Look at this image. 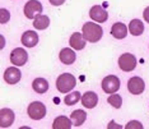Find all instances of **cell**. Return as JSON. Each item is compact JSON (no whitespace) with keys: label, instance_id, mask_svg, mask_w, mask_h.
<instances>
[{"label":"cell","instance_id":"1","mask_svg":"<svg viewBox=\"0 0 149 129\" xmlns=\"http://www.w3.org/2000/svg\"><path fill=\"white\" fill-rule=\"evenodd\" d=\"M82 33L88 42H98L103 36V29L97 23L87 22L82 28Z\"/></svg>","mask_w":149,"mask_h":129},{"label":"cell","instance_id":"2","mask_svg":"<svg viewBox=\"0 0 149 129\" xmlns=\"http://www.w3.org/2000/svg\"><path fill=\"white\" fill-rule=\"evenodd\" d=\"M77 84V79L73 74L70 73H63L57 77L56 79V88L59 90V92L61 93H68L69 91H72Z\"/></svg>","mask_w":149,"mask_h":129},{"label":"cell","instance_id":"3","mask_svg":"<svg viewBox=\"0 0 149 129\" xmlns=\"http://www.w3.org/2000/svg\"><path fill=\"white\" fill-rule=\"evenodd\" d=\"M27 114L32 120H41L46 115V106L40 101H35V102L29 104L28 109H27Z\"/></svg>","mask_w":149,"mask_h":129},{"label":"cell","instance_id":"4","mask_svg":"<svg viewBox=\"0 0 149 129\" xmlns=\"http://www.w3.org/2000/svg\"><path fill=\"white\" fill-rule=\"evenodd\" d=\"M118 67L124 72H131L136 67V57L130 53H125L118 57Z\"/></svg>","mask_w":149,"mask_h":129},{"label":"cell","instance_id":"5","mask_svg":"<svg viewBox=\"0 0 149 129\" xmlns=\"http://www.w3.org/2000/svg\"><path fill=\"white\" fill-rule=\"evenodd\" d=\"M24 15L28 19H35L38 14H41L42 12V4L37 0H29L24 5Z\"/></svg>","mask_w":149,"mask_h":129},{"label":"cell","instance_id":"6","mask_svg":"<svg viewBox=\"0 0 149 129\" xmlns=\"http://www.w3.org/2000/svg\"><path fill=\"white\" fill-rule=\"evenodd\" d=\"M120 79L116 76H107L102 81V90L106 93H115L120 88Z\"/></svg>","mask_w":149,"mask_h":129},{"label":"cell","instance_id":"7","mask_svg":"<svg viewBox=\"0 0 149 129\" xmlns=\"http://www.w3.org/2000/svg\"><path fill=\"white\" fill-rule=\"evenodd\" d=\"M27 60H28V54L22 47H17V49H14L10 53V63L17 67L24 65L27 63Z\"/></svg>","mask_w":149,"mask_h":129},{"label":"cell","instance_id":"8","mask_svg":"<svg viewBox=\"0 0 149 129\" xmlns=\"http://www.w3.org/2000/svg\"><path fill=\"white\" fill-rule=\"evenodd\" d=\"M145 88V83L140 77H133L127 81V90L133 95H140L143 93Z\"/></svg>","mask_w":149,"mask_h":129},{"label":"cell","instance_id":"9","mask_svg":"<svg viewBox=\"0 0 149 129\" xmlns=\"http://www.w3.org/2000/svg\"><path fill=\"white\" fill-rule=\"evenodd\" d=\"M22 78V73L18 68L15 67H10L4 72V81L8 84H15L21 81Z\"/></svg>","mask_w":149,"mask_h":129},{"label":"cell","instance_id":"10","mask_svg":"<svg viewBox=\"0 0 149 129\" xmlns=\"http://www.w3.org/2000/svg\"><path fill=\"white\" fill-rule=\"evenodd\" d=\"M89 17L93 19L94 22H98V23H103L107 21L108 18V13L104 11L102 6L100 5H94L91 8L89 11Z\"/></svg>","mask_w":149,"mask_h":129},{"label":"cell","instance_id":"11","mask_svg":"<svg viewBox=\"0 0 149 129\" xmlns=\"http://www.w3.org/2000/svg\"><path fill=\"white\" fill-rule=\"evenodd\" d=\"M14 123V113L10 109H1L0 110V127L1 128H8Z\"/></svg>","mask_w":149,"mask_h":129},{"label":"cell","instance_id":"12","mask_svg":"<svg viewBox=\"0 0 149 129\" xmlns=\"http://www.w3.org/2000/svg\"><path fill=\"white\" fill-rule=\"evenodd\" d=\"M69 43H70V46H72L74 50H82V49H84V47H86L87 40L84 39L83 33H79V32H74L73 35L70 36Z\"/></svg>","mask_w":149,"mask_h":129},{"label":"cell","instance_id":"13","mask_svg":"<svg viewBox=\"0 0 149 129\" xmlns=\"http://www.w3.org/2000/svg\"><path fill=\"white\" fill-rule=\"evenodd\" d=\"M21 41L26 47H35L38 43V35L35 31H27L22 35Z\"/></svg>","mask_w":149,"mask_h":129},{"label":"cell","instance_id":"14","mask_svg":"<svg viewBox=\"0 0 149 129\" xmlns=\"http://www.w3.org/2000/svg\"><path fill=\"white\" fill-rule=\"evenodd\" d=\"M59 59H60L61 63L66 64V65H70V64H73L74 62H75L77 55L72 49H69V47H64L59 54Z\"/></svg>","mask_w":149,"mask_h":129},{"label":"cell","instance_id":"15","mask_svg":"<svg viewBox=\"0 0 149 129\" xmlns=\"http://www.w3.org/2000/svg\"><path fill=\"white\" fill-rule=\"evenodd\" d=\"M98 104V96L92 91H88L82 96V105L87 109H93Z\"/></svg>","mask_w":149,"mask_h":129},{"label":"cell","instance_id":"16","mask_svg":"<svg viewBox=\"0 0 149 129\" xmlns=\"http://www.w3.org/2000/svg\"><path fill=\"white\" fill-rule=\"evenodd\" d=\"M111 35H112L115 39L117 40H121V39H125L127 36V28L124 23H115L111 28Z\"/></svg>","mask_w":149,"mask_h":129},{"label":"cell","instance_id":"17","mask_svg":"<svg viewBox=\"0 0 149 129\" xmlns=\"http://www.w3.org/2000/svg\"><path fill=\"white\" fill-rule=\"evenodd\" d=\"M73 125V121L72 119L69 120V118L66 116H57L55 120H54V124H52V128L54 129H70Z\"/></svg>","mask_w":149,"mask_h":129},{"label":"cell","instance_id":"18","mask_svg":"<svg viewBox=\"0 0 149 129\" xmlns=\"http://www.w3.org/2000/svg\"><path fill=\"white\" fill-rule=\"evenodd\" d=\"M32 88L37 93H45L49 90V82L45 78H36L32 83Z\"/></svg>","mask_w":149,"mask_h":129},{"label":"cell","instance_id":"19","mask_svg":"<svg viewBox=\"0 0 149 129\" xmlns=\"http://www.w3.org/2000/svg\"><path fill=\"white\" fill-rule=\"evenodd\" d=\"M129 31L133 36H140L144 32V25L140 19H133L129 23Z\"/></svg>","mask_w":149,"mask_h":129},{"label":"cell","instance_id":"20","mask_svg":"<svg viewBox=\"0 0 149 129\" xmlns=\"http://www.w3.org/2000/svg\"><path fill=\"white\" fill-rule=\"evenodd\" d=\"M70 119H72L74 127H80V125H83L84 121H86L87 114H86V111H83V110H75L70 115Z\"/></svg>","mask_w":149,"mask_h":129},{"label":"cell","instance_id":"21","mask_svg":"<svg viewBox=\"0 0 149 129\" xmlns=\"http://www.w3.org/2000/svg\"><path fill=\"white\" fill-rule=\"evenodd\" d=\"M50 25V19L47 15L43 14H38L35 18V22H33V27L36 29H46Z\"/></svg>","mask_w":149,"mask_h":129},{"label":"cell","instance_id":"22","mask_svg":"<svg viewBox=\"0 0 149 129\" xmlns=\"http://www.w3.org/2000/svg\"><path fill=\"white\" fill-rule=\"evenodd\" d=\"M79 100H82L80 93L78 92V91H74V92L66 95L65 98H64V102H65L68 106H73V105H75V104L79 102Z\"/></svg>","mask_w":149,"mask_h":129},{"label":"cell","instance_id":"23","mask_svg":"<svg viewBox=\"0 0 149 129\" xmlns=\"http://www.w3.org/2000/svg\"><path fill=\"white\" fill-rule=\"evenodd\" d=\"M107 102L110 104L111 106H113L115 109H120L121 105H123V98H121L120 95L112 93V95H110V96H108Z\"/></svg>","mask_w":149,"mask_h":129},{"label":"cell","instance_id":"24","mask_svg":"<svg viewBox=\"0 0 149 129\" xmlns=\"http://www.w3.org/2000/svg\"><path fill=\"white\" fill-rule=\"evenodd\" d=\"M9 18H10V14H9V12L6 11V9L3 8L1 11H0V22L4 25V23H6L9 21Z\"/></svg>","mask_w":149,"mask_h":129},{"label":"cell","instance_id":"25","mask_svg":"<svg viewBox=\"0 0 149 129\" xmlns=\"http://www.w3.org/2000/svg\"><path fill=\"white\" fill-rule=\"evenodd\" d=\"M126 129H143V124L140 123V121H136V120H133V121H129L126 124Z\"/></svg>","mask_w":149,"mask_h":129},{"label":"cell","instance_id":"26","mask_svg":"<svg viewBox=\"0 0 149 129\" xmlns=\"http://www.w3.org/2000/svg\"><path fill=\"white\" fill-rule=\"evenodd\" d=\"M143 17H144V21L149 23V6H147V8L144 9V12H143Z\"/></svg>","mask_w":149,"mask_h":129},{"label":"cell","instance_id":"27","mask_svg":"<svg viewBox=\"0 0 149 129\" xmlns=\"http://www.w3.org/2000/svg\"><path fill=\"white\" fill-rule=\"evenodd\" d=\"M50 3L54 5V6H59V5H63L65 3V0H50Z\"/></svg>","mask_w":149,"mask_h":129},{"label":"cell","instance_id":"28","mask_svg":"<svg viewBox=\"0 0 149 129\" xmlns=\"http://www.w3.org/2000/svg\"><path fill=\"white\" fill-rule=\"evenodd\" d=\"M115 124H116V123H115V121H111V123L110 124H108V129H110V128H120L121 129V127H120V125H115Z\"/></svg>","mask_w":149,"mask_h":129}]
</instances>
